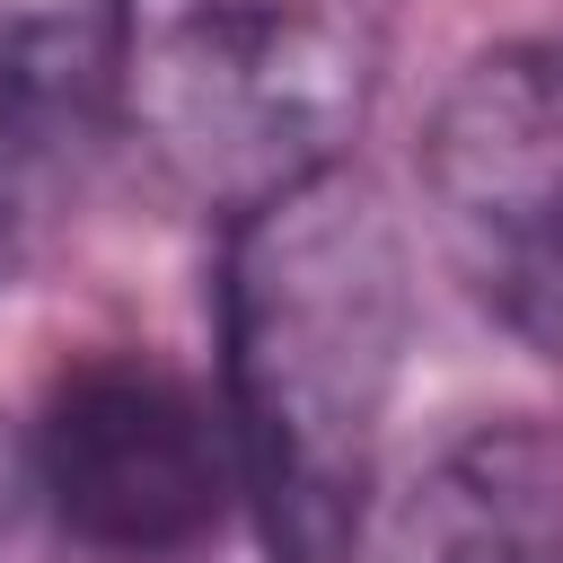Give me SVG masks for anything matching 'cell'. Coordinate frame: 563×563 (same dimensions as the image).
<instances>
[{"label":"cell","instance_id":"obj_6","mask_svg":"<svg viewBox=\"0 0 563 563\" xmlns=\"http://www.w3.org/2000/svg\"><path fill=\"white\" fill-rule=\"evenodd\" d=\"M26 510H35V493H26V457L0 440V545H9V528H18Z\"/></svg>","mask_w":563,"mask_h":563},{"label":"cell","instance_id":"obj_3","mask_svg":"<svg viewBox=\"0 0 563 563\" xmlns=\"http://www.w3.org/2000/svg\"><path fill=\"white\" fill-rule=\"evenodd\" d=\"M413 176L457 290L563 378V35L475 53L440 88Z\"/></svg>","mask_w":563,"mask_h":563},{"label":"cell","instance_id":"obj_5","mask_svg":"<svg viewBox=\"0 0 563 563\" xmlns=\"http://www.w3.org/2000/svg\"><path fill=\"white\" fill-rule=\"evenodd\" d=\"M106 106L97 44L62 35L53 18L0 9V290L53 246L88 185V132ZM114 114V106H106Z\"/></svg>","mask_w":563,"mask_h":563},{"label":"cell","instance_id":"obj_4","mask_svg":"<svg viewBox=\"0 0 563 563\" xmlns=\"http://www.w3.org/2000/svg\"><path fill=\"white\" fill-rule=\"evenodd\" d=\"M35 510L106 563H176L238 501V449L220 396L150 352H88L53 378L26 440Z\"/></svg>","mask_w":563,"mask_h":563},{"label":"cell","instance_id":"obj_1","mask_svg":"<svg viewBox=\"0 0 563 563\" xmlns=\"http://www.w3.org/2000/svg\"><path fill=\"white\" fill-rule=\"evenodd\" d=\"M413 352V255L361 167L229 211L220 422L273 563H352Z\"/></svg>","mask_w":563,"mask_h":563},{"label":"cell","instance_id":"obj_2","mask_svg":"<svg viewBox=\"0 0 563 563\" xmlns=\"http://www.w3.org/2000/svg\"><path fill=\"white\" fill-rule=\"evenodd\" d=\"M396 53V0H106V106L202 211L352 167Z\"/></svg>","mask_w":563,"mask_h":563}]
</instances>
